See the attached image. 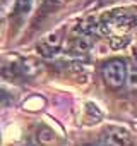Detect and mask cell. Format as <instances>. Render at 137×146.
Listing matches in <instances>:
<instances>
[{
    "mask_svg": "<svg viewBox=\"0 0 137 146\" xmlns=\"http://www.w3.org/2000/svg\"><path fill=\"white\" fill-rule=\"evenodd\" d=\"M101 74H103L105 83L110 88L118 90V88H122L125 84V79H127V65L122 60H110V62H106L103 65Z\"/></svg>",
    "mask_w": 137,
    "mask_h": 146,
    "instance_id": "1",
    "label": "cell"
},
{
    "mask_svg": "<svg viewBox=\"0 0 137 146\" xmlns=\"http://www.w3.org/2000/svg\"><path fill=\"white\" fill-rule=\"evenodd\" d=\"M103 143L106 146H128L130 144V132L123 127H113L108 131Z\"/></svg>",
    "mask_w": 137,
    "mask_h": 146,
    "instance_id": "2",
    "label": "cell"
},
{
    "mask_svg": "<svg viewBox=\"0 0 137 146\" xmlns=\"http://www.w3.org/2000/svg\"><path fill=\"white\" fill-rule=\"evenodd\" d=\"M38 141H40L41 144H45V146H50V144H53V143L57 141V134H55V131H51L50 127H41V129L38 131Z\"/></svg>",
    "mask_w": 137,
    "mask_h": 146,
    "instance_id": "3",
    "label": "cell"
},
{
    "mask_svg": "<svg viewBox=\"0 0 137 146\" xmlns=\"http://www.w3.org/2000/svg\"><path fill=\"white\" fill-rule=\"evenodd\" d=\"M127 86L130 90H137V64H128L127 65Z\"/></svg>",
    "mask_w": 137,
    "mask_h": 146,
    "instance_id": "4",
    "label": "cell"
},
{
    "mask_svg": "<svg viewBox=\"0 0 137 146\" xmlns=\"http://www.w3.org/2000/svg\"><path fill=\"white\" fill-rule=\"evenodd\" d=\"M33 5V0H17L16 2V14L19 16H28Z\"/></svg>",
    "mask_w": 137,
    "mask_h": 146,
    "instance_id": "5",
    "label": "cell"
},
{
    "mask_svg": "<svg viewBox=\"0 0 137 146\" xmlns=\"http://www.w3.org/2000/svg\"><path fill=\"white\" fill-rule=\"evenodd\" d=\"M76 48H77L79 52H88V50L91 48V40H89V38H79V40L76 41Z\"/></svg>",
    "mask_w": 137,
    "mask_h": 146,
    "instance_id": "6",
    "label": "cell"
},
{
    "mask_svg": "<svg viewBox=\"0 0 137 146\" xmlns=\"http://www.w3.org/2000/svg\"><path fill=\"white\" fill-rule=\"evenodd\" d=\"M46 45L51 46V48H57V46L60 45V35H57V33L48 35V38H46Z\"/></svg>",
    "mask_w": 137,
    "mask_h": 146,
    "instance_id": "7",
    "label": "cell"
},
{
    "mask_svg": "<svg viewBox=\"0 0 137 146\" xmlns=\"http://www.w3.org/2000/svg\"><path fill=\"white\" fill-rule=\"evenodd\" d=\"M48 2H50L51 5H65V4L70 2V0H48Z\"/></svg>",
    "mask_w": 137,
    "mask_h": 146,
    "instance_id": "8",
    "label": "cell"
},
{
    "mask_svg": "<svg viewBox=\"0 0 137 146\" xmlns=\"http://www.w3.org/2000/svg\"><path fill=\"white\" fill-rule=\"evenodd\" d=\"M17 146H36L34 143H31V141H26V143H21V144H17Z\"/></svg>",
    "mask_w": 137,
    "mask_h": 146,
    "instance_id": "9",
    "label": "cell"
},
{
    "mask_svg": "<svg viewBox=\"0 0 137 146\" xmlns=\"http://www.w3.org/2000/svg\"><path fill=\"white\" fill-rule=\"evenodd\" d=\"M103 2H113V0H103Z\"/></svg>",
    "mask_w": 137,
    "mask_h": 146,
    "instance_id": "10",
    "label": "cell"
}]
</instances>
